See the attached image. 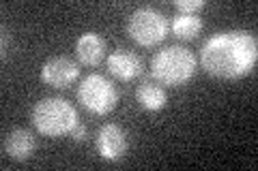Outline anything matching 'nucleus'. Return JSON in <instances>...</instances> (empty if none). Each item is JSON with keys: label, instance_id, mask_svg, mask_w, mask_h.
I'll list each match as a JSON object with an SVG mask.
<instances>
[{"label": "nucleus", "instance_id": "4", "mask_svg": "<svg viewBox=\"0 0 258 171\" xmlns=\"http://www.w3.org/2000/svg\"><path fill=\"white\" fill-rule=\"evenodd\" d=\"M127 35L142 47H153L161 43L168 37L170 24L164 18V13L153 7H140L127 18Z\"/></svg>", "mask_w": 258, "mask_h": 171}, {"label": "nucleus", "instance_id": "13", "mask_svg": "<svg viewBox=\"0 0 258 171\" xmlns=\"http://www.w3.org/2000/svg\"><path fill=\"white\" fill-rule=\"evenodd\" d=\"M174 7L179 13H198L205 7V0H176Z\"/></svg>", "mask_w": 258, "mask_h": 171}, {"label": "nucleus", "instance_id": "6", "mask_svg": "<svg viewBox=\"0 0 258 171\" xmlns=\"http://www.w3.org/2000/svg\"><path fill=\"white\" fill-rule=\"evenodd\" d=\"M95 145H97V154H99L103 160H118L125 156V152L129 148V137L118 124L108 122V124H103L99 128V133H97Z\"/></svg>", "mask_w": 258, "mask_h": 171}, {"label": "nucleus", "instance_id": "1", "mask_svg": "<svg viewBox=\"0 0 258 171\" xmlns=\"http://www.w3.org/2000/svg\"><path fill=\"white\" fill-rule=\"evenodd\" d=\"M258 41L247 30L217 32L200 50V67L220 79H239L256 67Z\"/></svg>", "mask_w": 258, "mask_h": 171}, {"label": "nucleus", "instance_id": "8", "mask_svg": "<svg viewBox=\"0 0 258 171\" xmlns=\"http://www.w3.org/2000/svg\"><path fill=\"white\" fill-rule=\"evenodd\" d=\"M142 58L136 52L125 50V47H118L108 56V71L120 81L136 79L142 73Z\"/></svg>", "mask_w": 258, "mask_h": 171}, {"label": "nucleus", "instance_id": "5", "mask_svg": "<svg viewBox=\"0 0 258 171\" xmlns=\"http://www.w3.org/2000/svg\"><path fill=\"white\" fill-rule=\"evenodd\" d=\"M78 101L86 111L95 113V116H106V113H110L116 107L118 90L106 75L91 73V75H86L82 81H80Z\"/></svg>", "mask_w": 258, "mask_h": 171}, {"label": "nucleus", "instance_id": "14", "mask_svg": "<svg viewBox=\"0 0 258 171\" xmlns=\"http://www.w3.org/2000/svg\"><path fill=\"white\" fill-rule=\"evenodd\" d=\"M71 137H74L76 141H84L86 137H88V128H86V124H82V122H78V126L71 131Z\"/></svg>", "mask_w": 258, "mask_h": 171}, {"label": "nucleus", "instance_id": "12", "mask_svg": "<svg viewBox=\"0 0 258 171\" xmlns=\"http://www.w3.org/2000/svg\"><path fill=\"white\" fill-rule=\"evenodd\" d=\"M170 30L174 37H179L183 41H191L203 30V20L198 18V13H176L172 15Z\"/></svg>", "mask_w": 258, "mask_h": 171}, {"label": "nucleus", "instance_id": "3", "mask_svg": "<svg viewBox=\"0 0 258 171\" xmlns=\"http://www.w3.org/2000/svg\"><path fill=\"white\" fill-rule=\"evenodd\" d=\"M78 122L80 118L76 107L60 96H47V99L35 103V107H32V124L45 137L71 135Z\"/></svg>", "mask_w": 258, "mask_h": 171}, {"label": "nucleus", "instance_id": "7", "mask_svg": "<svg viewBox=\"0 0 258 171\" xmlns=\"http://www.w3.org/2000/svg\"><path fill=\"white\" fill-rule=\"evenodd\" d=\"M80 75L78 64L67 56H52L41 67V81L52 88H67Z\"/></svg>", "mask_w": 258, "mask_h": 171}, {"label": "nucleus", "instance_id": "2", "mask_svg": "<svg viewBox=\"0 0 258 171\" xmlns=\"http://www.w3.org/2000/svg\"><path fill=\"white\" fill-rule=\"evenodd\" d=\"M198 60L191 50L170 45L159 50L151 60V75L161 86H183L194 77Z\"/></svg>", "mask_w": 258, "mask_h": 171}, {"label": "nucleus", "instance_id": "10", "mask_svg": "<svg viewBox=\"0 0 258 171\" xmlns=\"http://www.w3.org/2000/svg\"><path fill=\"white\" fill-rule=\"evenodd\" d=\"M76 54L78 60L86 67H97L106 56V39L99 32H84L76 41Z\"/></svg>", "mask_w": 258, "mask_h": 171}, {"label": "nucleus", "instance_id": "11", "mask_svg": "<svg viewBox=\"0 0 258 171\" xmlns=\"http://www.w3.org/2000/svg\"><path fill=\"white\" fill-rule=\"evenodd\" d=\"M136 99H138L142 109L159 111V109L166 107L168 94H166L164 88H161V84H157V81H153V79H144L138 86V90H136Z\"/></svg>", "mask_w": 258, "mask_h": 171}, {"label": "nucleus", "instance_id": "9", "mask_svg": "<svg viewBox=\"0 0 258 171\" xmlns=\"http://www.w3.org/2000/svg\"><path fill=\"white\" fill-rule=\"evenodd\" d=\"M3 150L13 160H26L37 150V139L28 128H13L11 133L5 135Z\"/></svg>", "mask_w": 258, "mask_h": 171}]
</instances>
